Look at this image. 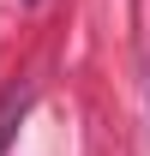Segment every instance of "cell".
Returning <instances> with one entry per match:
<instances>
[{"label":"cell","mask_w":150,"mask_h":156,"mask_svg":"<svg viewBox=\"0 0 150 156\" xmlns=\"http://www.w3.org/2000/svg\"><path fill=\"white\" fill-rule=\"evenodd\" d=\"M24 108H30V90H6V96H0V150H6V138H12V126H18V114Z\"/></svg>","instance_id":"cell-1"},{"label":"cell","mask_w":150,"mask_h":156,"mask_svg":"<svg viewBox=\"0 0 150 156\" xmlns=\"http://www.w3.org/2000/svg\"><path fill=\"white\" fill-rule=\"evenodd\" d=\"M30 6H36V0H30Z\"/></svg>","instance_id":"cell-2"}]
</instances>
